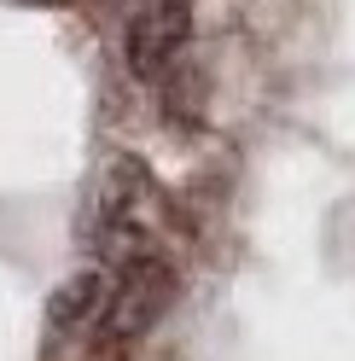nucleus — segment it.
I'll return each mask as SVG.
<instances>
[{
    "instance_id": "f257e3e1",
    "label": "nucleus",
    "mask_w": 355,
    "mask_h": 361,
    "mask_svg": "<svg viewBox=\"0 0 355 361\" xmlns=\"http://www.w3.org/2000/svg\"><path fill=\"white\" fill-rule=\"evenodd\" d=\"M151 204H158V192H151V175L140 169V157H111V169L99 180V198L94 210H87V239H94V251L105 257H140L146 251V228H151Z\"/></svg>"
},
{
    "instance_id": "f03ea898",
    "label": "nucleus",
    "mask_w": 355,
    "mask_h": 361,
    "mask_svg": "<svg viewBox=\"0 0 355 361\" xmlns=\"http://www.w3.org/2000/svg\"><path fill=\"white\" fill-rule=\"evenodd\" d=\"M175 291V268L158 257V251H140L117 268V280L105 286V303H99V338L105 344H128V338H146L151 326L169 314Z\"/></svg>"
},
{
    "instance_id": "7ed1b4c3",
    "label": "nucleus",
    "mask_w": 355,
    "mask_h": 361,
    "mask_svg": "<svg viewBox=\"0 0 355 361\" xmlns=\"http://www.w3.org/2000/svg\"><path fill=\"white\" fill-rule=\"evenodd\" d=\"M192 35V6L187 0H146V6L128 18L123 30V53H128V71L140 82H158L175 59H181Z\"/></svg>"
},
{
    "instance_id": "20e7f679",
    "label": "nucleus",
    "mask_w": 355,
    "mask_h": 361,
    "mask_svg": "<svg viewBox=\"0 0 355 361\" xmlns=\"http://www.w3.org/2000/svg\"><path fill=\"white\" fill-rule=\"evenodd\" d=\"M99 303H105V274H99V268H87V274L64 280V286L53 291L47 321L70 332V326H82V321H99Z\"/></svg>"
},
{
    "instance_id": "39448f33",
    "label": "nucleus",
    "mask_w": 355,
    "mask_h": 361,
    "mask_svg": "<svg viewBox=\"0 0 355 361\" xmlns=\"http://www.w3.org/2000/svg\"><path fill=\"white\" fill-rule=\"evenodd\" d=\"M158 82H163V105H169L175 123H198L204 117V71H198V64L175 59Z\"/></svg>"
},
{
    "instance_id": "423d86ee",
    "label": "nucleus",
    "mask_w": 355,
    "mask_h": 361,
    "mask_svg": "<svg viewBox=\"0 0 355 361\" xmlns=\"http://www.w3.org/2000/svg\"><path fill=\"white\" fill-rule=\"evenodd\" d=\"M111 6H117V0H111Z\"/></svg>"
}]
</instances>
